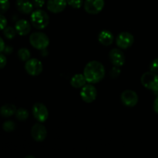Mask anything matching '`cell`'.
<instances>
[{
	"label": "cell",
	"mask_w": 158,
	"mask_h": 158,
	"mask_svg": "<svg viewBox=\"0 0 158 158\" xmlns=\"http://www.w3.org/2000/svg\"><path fill=\"white\" fill-rule=\"evenodd\" d=\"M5 46H6V45H5L4 41H3L2 39L0 37V53H1L2 52H3V50H4L5 49Z\"/></svg>",
	"instance_id": "cell-32"
},
{
	"label": "cell",
	"mask_w": 158,
	"mask_h": 158,
	"mask_svg": "<svg viewBox=\"0 0 158 158\" xmlns=\"http://www.w3.org/2000/svg\"><path fill=\"white\" fill-rule=\"evenodd\" d=\"M31 46L39 50H44L49 44V39L45 33L41 32H33L29 36Z\"/></svg>",
	"instance_id": "cell-3"
},
{
	"label": "cell",
	"mask_w": 158,
	"mask_h": 158,
	"mask_svg": "<svg viewBox=\"0 0 158 158\" xmlns=\"http://www.w3.org/2000/svg\"><path fill=\"white\" fill-rule=\"evenodd\" d=\"M67 4L74 9H80L83 4V0H66Z\"/></svg>",
	"instance_id": "cell-24"
},
{
	"label": "cell",
	"mask_w": 158,
	"mask_h": 158,
	"mask_svg": "<svg viewBox=\"0 0 158 158\" xmlns=\"http://www.w3.org/2000/svg\"><path fill=\"white\" fill-rule=\"evenodd\" d=\"M7 63V59H6V56L3 54H0V69H2L6 66Z\"/></svg>",
	"instance_id": "cell-29"
},
{
	"label": "cell",
	"mask_w": 158,
	"mask_h": 158,
	"mask_svg": "<svg viewBox=\"0 0 158 158\" xmlns=\"http://www.w3.org/2000/svg\"><path fill=\"white\" fill-rule=\"evenodd\" d=\"M86 83H87V81H86L84 75L80 73L74 75L70 80L71 86L74 88H77V89L83 87L86 84Z\"/></svg>",
	"instance_id": "cell-17"
},
{
	"label": "cell",
	"mask_w": 158,
	"mask_h": 158,
	"mask_svg": "<svg viewBox=\"0 0 158 158\" xmlns=\"http://www.w3.org/2000/svg\"><path fill=\"white\" fill-rule=\"evenodd\" d=\"M121 101L125 106H129V107H133L136 106L138 103V95L137 93L131 89H127L124 90L121 94Z\"/></svg>",
	"instance_id": "cell-10"
},
{
	"label": "cell",
	"mask_w": 158,
	"mask_h": 158,
	"mask_svg": "<svg viewBox=\"0 0 158 158\" xmlns=\"http://www.w3.org/2000/svg\"><path fill=\"white\" fill-rule=\"evenodd\" d=\"M31 135L34 140L37 142H42L46 138L47 131L45 126L41 123H36L34 125L31 130Z\"/></svg>",
	"instance_id": "cell-11"
},
{
	"label": "cell",
	"mask_w": 158,
	"mask_h": 158,
	"mask_svg": "<svg viewBox=\"0 0 158 158\" xmlns=\"http://www.w3.org/2000/svg\"><path fill=\"white\" fill-rule=\"evenodd\" d=\"M16 8L23 14H30L33 12L34 6L29 0H17Z\"/></svg>",
	"instance_id": "cell-15"
},
{
	"label": "cell",
	"mask_w": 158,
	"mask_h": 158,
	"mask_svg": "<svg viewBox=\"0 0 158 158\" xmlns=\"http://www.w3.org/2000/svg\"><path fill=\"white\" fill-rule=\"evenodd\" d=\"M6 26H7V19L2 14H0V30H3Z\"/></svg>",
	"instance_id": "cell-27"
},
{
	"label": "cell",
	"mask_w": 158,
	"mask_h": 158,
	"mask_svg": "<svg viewBox=\"0 0 158 158\" xmlns=\"http://www.w3.org/2000/svg\"><path fill=\"white\" fill-rule=\"evenodd\" d=\"M157 93H158V91H157Z\"/></svg>",
	"instance_id": "cell-33"
},
{
	"label": "cell",
	"mask_w": 158,
	"mask_h": 158,
	"mask_svg": "<svg viewBox=\"0 0 158 158\" xmlns=\"http://www.w3.org/2000/svg\"><path fill=\"white\" fill-rule=\"evenodd\" d=\"M150 69L152 72L158 73V58L154 59L150 65Z\"/></svg>",
	"instance_id": "cell-26"
},
{
	"label": "cell",
	"mask_w": 158,
	"mask_h": 158,
	"mask_svg": "<svg viewBox=\"0 0 158 158\" xmlns=\"http://www.w3.org/2000/svg\"><path fill=\"white\" fill-rule=\"evenodd\" d=\"M31 23L32 26L38 29H43L47 27L49 23V16L47 12L42 9H36L31 13Z\"/></svg>",
	"instance_id": "cell-2"
},
{
	"label": "cell",
	"mask_w": 158,
	"mask_h": 158,
	"mask_svg": "<svg viewBox=\"0 0 158 158\" xmlns=\"http://www.w3.org/2000/svg\"><path fill=\"white\" fill-rule=\"evenodd\" d=\"M66 0H48L47 9L52 13H60L66 7Z\"/></svg>",
	"instance_id": "cell-13"
},
{
	"label": "cell",
	"mask_w": 158,
	"mask_h": 158,
	"mask_svg": "<svg viewBox=\"0 0 158 158\" xmlns=\"http://www.w3.org/2000/svg\"><path fill=\"white\" fill-rule=\"evenodd\" d=\"M16 30L15 28H12V26H6L4 29H3V34H4L5 37L8 40H12L14 37L16 35Z\"/></svg>",
	"instance_id": "cell-21"
},
{
	"label": "cell",
	"mask_w": 158,
	"mask_h": 158,
	"mask_svg": "<svg viewBox=\"0 0 158 158\" xmlns=\"http://www.w3.org/2000/svg\"><path fill=\"white\" fill-rule=\"evenodd\" d=\"M18 57L21 61L26 62L31 57L30 51L28 49H26V48H21L18 51Z\"/></svg>",
	"instance_id": "cell-20"
},
{
	"label": "cell",
	"mask_w": 158,
	"mask_h": 158,
	"mask_svg": "<svg viewBox=\"0 0 158 158\" xmlns=\"http://www.w3.org/2000/svg\"><path fill=\"white\" fill-rule=\"evenodd\" d=\"M32 115L37 121L43 123L49 117L47 107L42 103H35L32 106Z\"/></svg>",
	"instance_id": "cell-5"
},
{
	"label": "cell",
	"mask_w": 158,
	"mask_h": 158,
	"mask_svg": "<svg viewBox=\"0 0 158 158\" xmlns=\"http://www.w3.org/2000/svg\"><path fill=\"white\" fill-rule=\"evenodd\" d=\"M83 75L87 83L92 84L97 83L104 78L105 68L101 63L93 60L85 66Z\"/></svg>",
	"instance_id": "cell-1"
},
{
	"label": "cell",
	"mask_w": 158,
	"mask_h": 158,
	"mask_svg": "<svg viewBox=\"0 0 158 158\" xmlns=\"http://www.w3.org/2000/svg\"><path fill=\"white\" fill-rule=\"evenodd\" d=\"M120 69L118 66H114V67L111 69L110 72V76L111 77V78L116 79L120 76Z\"/></svg>",
	"instance_id": "cell-25"
},
{
	"label": "cell",
	"mask_w": 158,
	"mask_h": 158,
	"mask_svg": "<svg viewBox=\"0 0 158 158\" xmlns=\"http://www.w3.org/2000/svg\"><path fill=\"white\" fill-rule=\"evenodd\" d=\"M109 58L111 63L114 66H118V67L123 66L125 63L124 54L120 49H117V48L111 49L109 53Z\"/></svg>",
	"instance_id": "cell-12"
},
{
	"label": "cell",
	"mask_w": 158,
	"mask_h": 158,
	"mask_svg": "<svg viewBox=\"0 0 158 158\" xmlns=\"http://www.w3.org/2000/svg\"><path fill=\"white\" fill-rule=\"evenodd\" d=\"M15 29L19 35H26L31 31L30 23L26 19H19L15 23Z\"/></svg>",
	"instance_id": "cell-14"
},
{
	"label": "cell",
	"mask_w": 158,
	"mask_h": 158,
	"mask_svg": "<svg viewBox=\"0 0 158 158\" xmlns=\"http://www.w3.org/2000/svg\"><path fill=\"white\" fill-rule=\"evenodd\" d=\"M154 110L157 114H158V96L156 97L155 100L154 102Z\"/></svg>",
	"instance_id": "cell-31"
},
{
	"label": "cell",
	"mask_w": 158,
	"mask_h": 158,
	"mask_svg": "<svg viewBox=\"0 0 158 158\" xmlns=\"http://www.w3.org/2000/svg\"><path fill=\"white\" fill-rule=\"evenodd\" d=\"M104 4V0H86L84 2V9L87 13L96 15L103 10Z\"/></svg>",
	"instance_id": "cell-8"
},
{
	"label": "cell",
	"mask_w": 158,
	"mask_h": 158,
	"mask_svg": "<svg viewBox=\"0 0 158 158\" xmlns=\"http://www.w3.org/2000/svg\"><path fill=\"white\" fill-rule=\"evenodd\" d=\"M32 2L34 7L40 9V8L43 7V5L45 4V0H32Z\"/></svg>",
	"instance_id": "cell-28"
},
{
	"label": "cell",
	"mask_w": 158,
	"mask_h": 158,
	"mask_svg": "<svg viewBox=\"0 0 158 158\" xmlns=\"http://www.w3.org/2000/svg\"><path fill=\"white\" fill-rule=\"evenodd\" d=\"M134 42V37L131 33L128 32H120L117 37L116 43L119 48L123 49H128L131 47Z\"/></svg>",
	"instance_id": "cell-9"
},
{
	"label": "cell",
	"mask_w": 158,
	"mask_h": 158,
	"mask_svg": "<svg viewBox=\"0 0 158 158\" xmlns=\"http://www.w3.org/2000/svg\"><path fill=\"white\" fill-rule=\"evenodd\" d=\"M10 7V2L9 0H0V14L7 12Z\"/></svg>",
	"instance_id": "cell-23"
},
{
	"label": "cell",
	"mask_w": 158,
	"mask_h": 158,
	"mask_svg": "<svg viewBox=\"0 0 158 158\" xmlns=\"http://www.w3.org/2000/svg\"><path fill=\"white\" fill-rule=\"evenodd\" d=\"M15 127H16V125L12 120H6L3 123L2 129L6 132H12L15 129Z\"/></svg>",
	"instance_id": "cell-22"
},
{
	"label": "cell",
	"mask_w": 158,
	"mask_h": 158,
	"mask_svg": "<svg viewBox=\"0 0 158 158\" xmlns=\"http://www.w3.org/2000/svg\"><path fill=\"white\" fill-rule=\"evenodd\" d=\"M142 85L147 89L154 92L158 91V73L150 71L146 72L140 78Z\"/></svg>",
	"instance_id": "cell-4"
},
{
	"label": "cell",
	"mask_w": 158,
	"mask_h": 158,
	"mask_svg": "<svg viewBox=\"0 0 158 158\" xmlns=\"http://www.w3.org/2000/svg\"><path fill=\"white\" fill-rule=\"evenodd\" d=\"M17 109L16 106L11 103H7L5 104L0 108V115L3 117H10L12 116L15 115V112H16Z\"/></svg>",
	"instance_id": "cell-18"
},
{
	"label": "cell",
	"mask_w": 158,
	"mask_h": 158,
	"mask_svg": "<svg viewBox=\"0 0 158 158\" xmlns=\"http://www.w3.org/2000/svg\"><path fill=\"white\" fill-rule=\"evenodd\" d=\"M25 69L28 74L30 76H38L43 72V66L41 61L37 59H29L26 62Z\"/></svg>",
	"instance_id": "cell-6"
},
{
	"label": "cell",
	"mask_w": 158,
	"mask_h": 158,
	"mask_svg": "<svg viewBox=\"0 0 158 158\" xmlns=\"http://www.w3.org/2000/svg\"><path fill=\"white\" fill-rule=\"evenodd\" d=\"M12 47L11 46H5V49L3 50V52L6 54H11L12 52Z\"/></svg>",
	"instance_id": "cell-30"
},
{
	"label": "cell",
	"mask_w": 158,
	"mask_h": 158,
	"mask_svg": "<svg viewBox=\"0 0 158 158\" xmlns=\"http://www.w3.org/2000/svg\"><path fill=\"white\" fill-rule=\"evenodd\" d=\"M114 40V36L112 32L109 30H102L99 33L98 35V41L100 42V44L103 46H108L113 43Z\"/></svg>",
	"instance_id": "cell-16"
},
{
	"label": "cell",
	"mask_w": 158,
	"mask_h": 158,
	"mask_svg": "<svg viewBox=\"0 0 158 158\" xmlns=\"http://www.w3.org/2000/svg\"><path fill=\"white\" fill-rule=\"evenodd\" d=\"M15 115L18 120H19V121H25V120L28 119L29 114V111L26 109H25V108H19V109L16 110Z\"/></svg>",
	"instance_id": "cell-19"
},
{
	"label": "cell",
	"mask_w": 158,
	"mask_h": 158,
	"mask_svg": "<svg viewBox=\"0 0 158 158\" xmlns=\"http://www.w3.org/2000/svg\"><path fill=\"white\" fill-rule=\"evenodd\" d=\"M97 96V91L95 86L92 84H86L83 87H82L80 91V97L82 100L86 103H92L96 100Z\"/></svg>",
	"instance_id": "cell-7"
}]
</instances>
